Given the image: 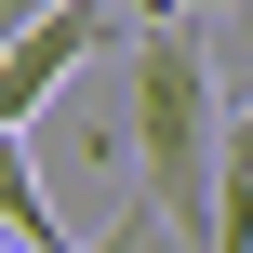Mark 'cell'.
Wrapping results in <instances>:
<instances>
[{"label":"cell","mask_w":253,"mask_h":253,"mask_svg":"<svg viewBox=\"0 0 253 253\" xmlns=\"http://www.w3.org/2000/svg\"><path fill=\"white\" fill-rule=\"evenodd\" d=\"M133 227L120 240H213L227 227V107H213V53L200 13H133Z\"/></svg>","instance_id":"1"},{"label":"cell","mask_w":253,"mask_h":253,"mask_svg":"<svg viewBox=\"0 0 253 253\" xmlns=\"http://www.w3.org/2000/svg\"><path fill=\"white\" fill-rule=\"evenodd\" d=\"M120 13H133V0H40V13H13V53H0V133H27V120L67 93V67L107 53Z\"/></svg>","instance_id":"2"},{"label":"cell","mask_w":253,"mask_h":253,"mask_svg":"<svg viewBox=\"0 0 253 253\" xmlns=\"http://www.w3.org/2000/svg\"><path fill=\"white\" fill-rule=\"evenodd\" d=\"M0 240H27V253L67 240V227H53V200H40V173H27V133H0Z\"/></svg>","instance_id":"3"},{"label":"cell","mask_w":253,"mask_h":253,"mask_svg":"<svg viewBox=\"0 0 253 253\" xmlns=\"http://www.w3.org/2000/svg\"><path fill=\"white\" fill-rule=\"evenodd\" d=\"M213 253H253V107L227 120V227H213Z\"/></svg>","instance_id":"4"},{"label":"cell","mask_w":253,"mask_h":253,"mask_svg":"<svg viewBox=\"0 0 253 253\" xmlns=\"http://www.w3.org/2000/svg\"><path fill=\"white\" fill-rule=\"evenodd\" d=\"M133 13H240V0H133Z\"/></svg>","instance_id":"5"}]
</instances>
